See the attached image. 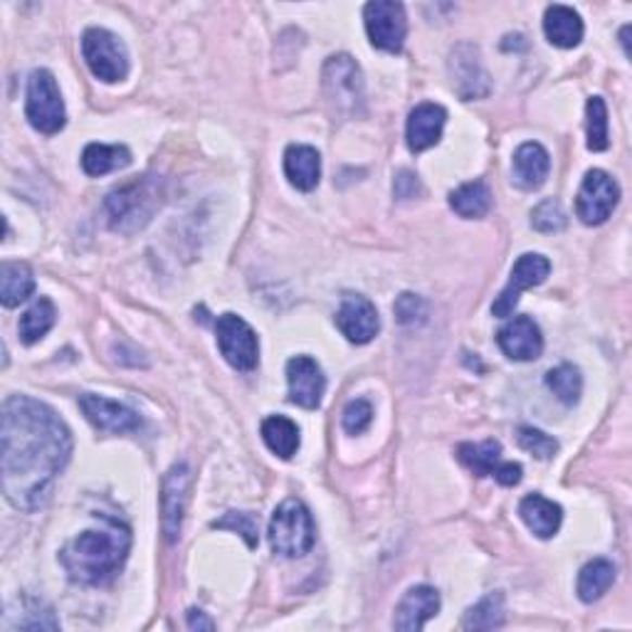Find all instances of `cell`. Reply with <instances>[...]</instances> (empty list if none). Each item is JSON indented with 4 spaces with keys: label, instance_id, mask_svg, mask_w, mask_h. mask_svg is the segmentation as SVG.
Instances as JSON below:
<instances>
[{
    "label": "cell",
    "instance_id": "obj_10",
    "mask_svg": "<svg viewBox=\"0 0 632 632\" xmlns=\"http://www.w3.org/2000/svg\"><path fill=\"white\" fill-rule=\"evenodd\" d=\"M618 201L620 186L616 184V178L601 168H593L585 174L581 191L576 195V215L585 225H603L618 207Z\"/></svg>",
    "mask_w": 632,
    "mask_h": 632
},
{
    "label": "cell",
    "instance_id": "obj_13",
    "mask_svg": "<svg viewBox=\"0 0 632 632\" xmlns=\"http://www.w3.org/2000/svg\"><path fill=\"white\" fill-rule=\"evenodd\" d=\"M287 385L289 401L304 410H316L327 391V378L312 356H294L287 364Z\"/></svg>",
    "mask_w": 632,
    "mask_h": 632
},
{
    "label": "cell",
    "instance_id": "obj_33",
    "mask_svg": "<svg viewBox=\"0 0 632 632\" xmlns=\"http://www.w3.org/2000/svg\"><path fill=\"white\" fill-rule=\"evenodd\" d=\"M585 134H589L591 151L608 149V106H605L603 97H591L585 104Z\"/></svg>",
    "mask_w": 632,
    "mask_h": 632
},
{
    "label": "cell",
    "instance_id": "obj_9",
    "mask_svg": "<svg viewBox=\"0 0 632 632\" xmlns=\"http://www.w3.org/2000/svg\"><path fill=\"white\" fill-rule=\"evenodd\" d=\"M364 23L374 48L401 52L408 38V17L405 8L395 0H374L364 8Z\"/></svg>",
    "mask_w": 632,
    "mask_h": 632
},
{
    "label": "cell",
    "instance_id": "obj_4",
    "mask_svg": "<svg viewBox=\"0 0 632 632\" xmlns=\"http://www.w3.org/2000/svg\"><path fill=\"white\" fill-rule=\"evenodd\" d=\"M321 89L331 114L337 119H356L364 116V75L349 55H333L321 72Z\"/></svg>",
    "mask_w": 632,
    "mask_h": 632
},
{
    "label": "cell",
    "instance_id": "obj_6",
    "mask_svg": "<svg viewBox=\"0 0 632 632\" xmlns=\"http://www.w3.org/2000/svg\"><path fill=\"white\" fill-rule=\"evenodd\" d=\"M25 116L35 131L60 134L67 124L65 102H62L58 79L50 69H35L28 79V97H25Z\"/></svg>",
    "mask_w": 632,
    "mask_h": 632
},
{
    "label": "cell",
    "instance_id": "obj_18",
    "mask_svg": "<svg viewBox=\"0 0 632 632\" xmlns=\"http://www.w3.org/2000/svg\"><path fill=\"white\" fill-rule=\"evenodd\" d=\"M440 612V593L432 585H415L403 595L399 608H395L393 628L403 632H418L426 628L430 618Z\"/></svg>",
    "mask_w": 632,
    "mask_h": 632
},
{
    "label": "cell",
    "instance_id": "obj_25",
    "mask_svg": "<svg viewBox=\"0 0 632 632\" xmlns=\"http://www.w3.org/2000/svg\"><path fill=\"white\" fill-rule=\"evenodd\" d=\"M260 432L265 445L269 447V453H275L282 459H292L302 445L300 426H296L294 420L285 418V415H269V418L262 422Z\"/></svg>",
    "mask_w": 632,
    "mask_h": 632
},
{
    "label": "cell",
    "instance_id": "obj_5",
    "mask_svg": "<svg viewBox=\"0 0 632 632\" xmlns=\"http://www.w3.org/2000/svg\"><path fill=\"white\" fill-rule=\"evenodd\" d=\"M316 541L312 511L300 500H285L269 519V546L285 558L309 554Z\"/></svg>",
    "mask_w": 632,
    "mask_h": 632
},
{
    "label": "cell",
    "instance_id": "obj_21",
    "mask_svg": "<svg viewBox=\"0 0 632 632\" xmlns=\"http://www.w3.org/2000/svg\"><path fill=\"white\" fill-rule=\"evenodd\" d=\"M285 176L296 191L309 193L319 186L321 178V156L314 147L306 143H292L285 151Z\"/></svg>",
    "mask_w": 632,
    "mask_h": 632
},
{
    "label": "cell",
    "instance_id": "obj_15",
    "mask_svg": "<svg viewBox=\"0 0 632 632\" xmlns=\"http://www.w3.org/2000/svg\"><path fill=\"white\" fill-rule=\"evenodd\" d=\"M79 408L85 418L92 422L99 432H110V435H126V432H137L141 428V418L126 405L104 399V395L83 393L79 395Z\"/></svg>",
    "mask_w": 632,
    "mask_h": 632
},
{
    "label": "cell",
    "instance_id": "obj_23",
    "mask_svg": "<svg viewBox=\"0 0 632 632\" xmlns=\"http://www.w3.org/2000/svg\"><path fill=\"white\" fill-rule=\"evenodd\" d=\"M583 21L573 8L548 5L544 15V33L551 45L561 50H571L583 40Z\"/></svg>",
    "mask_w": 632,
    "mask_h": 632
},
{
    "label": "cell",
    "instance_id": "obj_39",
    "mask_svg": "<svg viewBox=\"0 0 632 632\" xmlns=\"http://www.w3.org/2000/svg\"><path fill=\"white\" fill-rule=\"evenodd\" d=\"M393 191L395 195L401 198V201H408V198L418 195L422 188H420V180L410 170H399V176H395V184H393Z\"/></svg>",
    "mask_w": 632,
    "mask_h": 632
},
{
    "label": "cell",
    "instance_id": "obj_22",
    "mask_svg": "<svg viewBox=\"0 0 632 632\" xmlns=\"http://www.w3.org/2000/svg\"><path fill=\"white\" fill-rule=\"evenodd\" d=\"M519 517L527 523L529 531H534V536L551 539L558 534V529H561L564 511L556 502L546 500V496L529 494L523 496L519 504Z\"/></svg>",
    "mask_w": 632,
    "mask_h": 632
},
{
    "label": "cell",
    "instance_id": "obj_16",
    "mask_svg": "<svg viewBox=\"0 0 632 632\" xmlns=\"http://www.w3.org/2000/svg\"><path fill=\"white\" fill-rule=\"evenodd\" d=\"M337 327L351 344H368L381 329V319L371 300L361 294L341 296V306L337 312Z\"/></svg>",
    "mask_w": 632,
    "mask_h": 632
},
{
    "label": "cell",
    "instance_id": "obj_7",
    "mask_svg": "<svg viewBox=\"0 0 632 632\" xmlns=\"http://www.w3.org/2000/svg\"><path fill=\"white\" fill-rule=\"evenodd\" d=\"M83 58L97 79L106 85L122 83L129 75V52L122 38L104 28H89L83 35Z\"/></svg>",
    "mask_w": 632,
    "mask_h": 632
},
{
    "label": "cell",
    "instance_id": "obj_20",
    "mask_svg": "<svg viewBox=\"0 0 632 632\" xmlns=\"http://www.w3.org/2000/svg\"><path fill=\"white\" fill-rule=\"evenodd\" d=\"M514 184L523 191H536L546 184L551 170L548 151L536 141H527L514 151Z\"/></svg>",
    "mask_w": 632,
    "mask_h": 632
},
{
    "label": "cell",
    "instance_id": "obj_30",
    "mask_svg": "<svg viewBox=\"0 0 632 632\" xmlns=\"http://www.w3.org/2000/svg\"><path fill=\"white\" fill-rule=\"evenodd\" d=\"M55 321H58L55 304H52L48 296H40V300L21 316V327H17L21 329V341L28 346L38 344L45 333L55 327Z\"/></svg>",
    "mask_w": 632,
    "mask_h": 632
},
{
    "label": "cell",
    "instance_id": "obj_29",
    "mask_svg": "<svg viewBox=\"0 0 632 632\" xmlns=\"http://www.w3.org/2000/svg\"><path fill=\"white\" fill-rule=\"evenodd\" d=\"M457 459L463 463L469 472L477 477H490L502 465V445L496 440L484 442H463L457 447Z\"/></svg>",
    "mask_w": 632,
    "mask_h": 632
},
{
    "label": "cell",
    "instance_id": "obj_36",
    "mask_svg": "<svg viewBox=\"0 0 632 632\" xmlns=\"http://www.w3.org/2000/svg\"><path fill=\"white\" fill-rule=\"evenodd\" d=\"M213 529H230L248 541L250 548L257 546V519L250 511H228L223 519H215L211 523Z\"/></svg>",
    "mask_w": 632,
    "mask_h": 632
},
{
    "label": "cell",
    "instance_id": "obj_19",
    "mask_svg": "<svg viewBox=\"0 0 632 632\" xmlns=\"http://www.w3.org/2000/svg\"><path fill=\"white\" fill-rule=\"evenodd\" d=\"M447 112L445 106L440 104H418L408 116V129H405V137H408V149L413 153L428 151L435 147L442 139V129H445Z\"/></svg>",
    "mask_w": 632,
    "mask_h": 632
},
{
    "label": "cell",
    "instance_id": "obj_17",
    "mask_svg": "<svg viewBox=\"0 0 632 632\" xmlns=\"http://www.w3.org/2000/svg\"><path fill=\"white\" fill-rule=\"evenodd\" d=\"M496 344L511 361H536L544 351V337L531 316H514L496 333Z\"/></svg>",
    "mask_w": 632,
    "mask_h": 632
},
{
    "label": "cell",
    "instance_id": "obj_28",
    "mask_svg": "<svg viewBox=\"0 0 632 632\" xmlns=\"http://www.w3.org/2000/svg\"><path fill=\"white\" fill-rule=\"evenodd\" d=\"M450 207L465 220L484 218L492 211V191L484 180H469L450 193Z\"/></svg>",
    "mask_w": 632,
    "mask_h": 632
},
{
    "label": "cell",
    "instance_id": "obj_3",
    "mask_svg": "<svg viewBox=\"0 0 632 632\" xmlns=\"http://www.w3.org/2000/svg\"><path fill=\"white\" fill-rule=\"evenodd\" d=\"M164 203V184L159 176H141L106 195L104 213L116 232H137L151 223L153 213Z\"/></svg>",
    "mask_w": 632,
    "mask_h": 632
},
{
    "label": "cell",
    "instance_id": "obj_38",
    "mask_svg": "<svg viewBox=\"0 0 632 632\" xmlns=\"http://www.w3.org/2000/svg\"><path fill=\"white\" fill-rule=\"evenodd\" d=\"M341 422H344V430L351 432V435H361V432L374 422V405L364 399L351 401L344 408V418H341Z\"/></svg>",
    "mask_w": 632,
    "mask_h": 632
},
{
    "label": "cell",
    "instance_id": "obj_24",
    "mask_svg": "<svg viewBox=\"0 0 632 632\" xmlns=\"http://www.w3.org/2000/svg\"><path fill=\"white\" fill-rule=\"evenodd\" d=\"M35 292V275L30 265L25 262H3L0 265V302L8 309L23 304L25 300H30V294Z\"/></svg>",
    "mask_w": 632,
    "mask_h": 632
},
{
    "label": "cell",
    "instance_id": "obj_2",
    "mask_svg": "<svg viewBox=\"0 0 632 632\" xmlns=\"http://www.w3.org/2000/svg\"><path fill=\"white\" fill-rule=\"evenodd\" d=\"M131 548V531L119 519L99 514V527L87 529L62 548L60 561L72 581L104 585L119 573Z\"/></svg>",
    "mask_w": 632,
    "mask_h": 632
},
{
    "label": "cell",
    "instance_id": "obj_12",
    "mask_svg": "<svg viewBox=\"0 0 632 632\" xmlns=\"http://www.w3.org/2000/svg\"><path fill=\"white\" fill-rule=\"evenodd\" d=\"M188 486H191V467L186 463H176L164 477L161 486V529L168 544H176L184 529Z\"/></svg>",
    "mask_w": 632,
    "mask_h": 632
},
{
    "label": "cell",
    "instance_id": "obj_35",
    "mask_svg": "<svg viewBox=\"0 0 632 632\" xmlns=\"http://www.w3.org/2000/svg\"><path fill=\"white\" fill-rule=\"evenodd\" d=\"M393 312H395V319H399V324H403V327H420V324L428 321L426 300L410 292H405L395 300Z\"/></svg>",
    "mask_w": 632,
    "mask_h": 632
},
{
    "label": "cell",
    "instance_id": "obj_40",
    "mask_svg": "<svg viewBox=\"0 0 632 632\" xmlns=\"http://www.w3.org/2000/svg\"><path fill=\"white\" fill-rule=\"evenodd\" d=\"M492 477L502 486L519 484L521 482V465H517V463H502L500 467H496V472Z\"/></svg>",
    "mask_w": 632,
    "mask_h": 632
},
{
    "label": "cell",
    "instance_id": "obj_41",
    "mask_svg": "<svg viewBox=\"0 0 632 632\" xmlns=\"http://www.w3.org/2000/svg\"><path fill=\"white\" fill-rule=\"evenodd\" d=\"M188 628L191 630H215V622L205 616L203 610H188Z\"/></svg>",
    "mask_w": 632,
    "mask_h": 632
},
{
    "label": "cell",
    "instance_id": "obj_11",
    "mask_svg": "<svg viewBox=\"0 0 632 632\" xmlns=\"http://www.w3.org/2000/svg\"><path fill=\"white\" fill-rule=\"evenodd\" d=\"M548 273H551V262L544 255H536V252H527V255H521L517 262H514L507 287H504L502 294L494 300L492 314L500 316V319H507V316H511L514 309H517L523 289L544 285Z\"/></svg>",
    "mask_w": 632,
    "mask_h": 632
},
{
    "label": "cell",
    "instance_id": "obj_32",
    "mask_svg": "<svg viewBox=\"0 0 632 632\" xmlns=\"http://www.w3.org/2000/svg\"><path fill=\"white\" fill-rule=\"evenodd\" d=\"M546 385L551 388V393L556 395L558 401L566 405H576L581 401L583 393V376L571 364H561L556 368H551L546 376Z\"/></svg>",
    "mask_w": 632,
    "mask_h": 632
},
{
    "label": "cell",
    "instance_id": "obj_14",
    "mask_svg": "<svg viewBox=\"0 0 632 632\" xmlns=\"http://www.w3.org/2000/svg\"><path fill=\"white\" fill-rule=\"evenodd\" d=\"M450 77H453L455 92L469 102L490 94V75H486L480 60V50L475 45H457L450 55Z\"/></svg>",
    "mask_w": 632,
    "mask_h": 632
},
{
    "label": "cell",
    "instance_id": "obj_8",
    "mask_svg": "<svg viewBox=\"0 0 632 632\" xmlns=\"http://www.w3.org/2000/svg\"><path fill=\"white\" fill-rule=\"evenodd\" d=\"M215 339L223 358L238 371H255L260 364V341L250 324L238 314H223L215 321Z\"/></svg>",
    "mask_w": 632,
    "mask_h": 632
},
{
    "label": "cell",
    "instance_id": "obj_31",
    "mask_svg": "<svg viewBox=\"0 0 632 632\" xmlns=\"http://www.w3.org/2000/svg\"><path fill=\"white\" fill-rule=\"evenodd\" d=\"M504 625V595L490 593L465 612V630H496Z\"/></svg>",
    "mask_w": 632,
    "mask_h": 632
},
{
    "label": "cell",
    "instance_id": "obj_27",
    "mask_svg": "<svg viewBox=\"0 0 632 632\" xmlns=\"http://www.w3.org/2000/svg\"><path fill=\"white\" fill-rule=\"evenodd\" d=\"M616 566H612L608 558H593V561L585 564L578 573V598L583 603H595L601 601L605 593L610 591V585L616 583Z\"/></svg>",
    "mask_w": 632,
    "mask_h": 632
},
{
    "label": "cell",
    "instance_id": "obj_1",
    "mask_svg": "<svg viewBox=\"0 0 632 632\" xmlns=\"http://www.w3.org/2000/svg\"><path fill=\"white\" fill-rule=\"evenodd\" d=\"M72 432L65 420L30 395H11L3 403L0 426V472L3 494L15 509H40L52 484L67 467Z\"/></svg>",
    "mask_w": 632,
    "mask_h": 632
},
{
    "label": "cell",
    "instance_id": "obj_26",
    "mask_svg": "<svg viewBox=\"0 0 632 632\" xmlns=\"http://www.w3.org/2000/svg\"><path fill=\"white\" fill-rule=\"evenodd\" d=\"M131 164V151L124 143H89L83 151V168L87 176H106L112 170L126 168Z\"/></svg>",
    "mask_w": 632,
    "mask_h": 632
},
{
    "label": "cell",
    "instance_id": "obj_37",
    "mask_svg": "<svg viewBox=\"0 0 632 632\" xmlns=\"http://www.w3.org/2000/svg\"><path fill=\"white\" fill-rule=\"evenodd\" d=\"M519 447L527 450V453L534 455L536 459H551L558 453V442L536 428L519 430Z\"/></svg>",
    "mask_w": 632,
    "mask_h": 632
},
{
    "label": "cell",
    "instance_id": "obj_34",
    "mask_svg": "<svg viewBox=\"0 0 632 632\" xmlns=\"http://www.w3.org/2000/svg\"><path fill=\"white\" fill-rule=\"evenodd\" d=\"M566 213L564 207L554 198H546V201H541L534 211H531V225H534V230L539 232H561L566 228Z\"/></svg>",
    "mask_w": 632,
    "mask_h": 632
}]
</instances>
